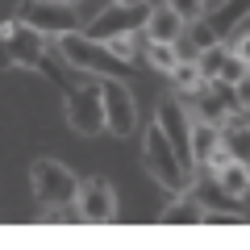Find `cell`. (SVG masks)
Returning a JSON list of instances; mask_svg holds the SVG:
<instances>
[{"instance_id": "obj_6", "label": "cell", "mask_w": 250, "mask_h": 250, "mask_svg": "<svg viewBox=\"0 0 250 250\" xmlns=\"http://www.w3.org/2000/svg\"><path fill=\"white\" fill-rule=\"evenodd\" d=\"M21 21L29 29H38L42 38H59L67 29H83L80 9H75L71 0H25L21 4Z\"/></svg>"}, {"instance_id": "obj_8", "label": "cell", "mask_w": 250, "mask_h": 250, "mask_svg": "<svg viewBox=\"0 0 250 250\" xmlns=\"http://www.w3.org/2000/svg\"><path fill=\"white\" fill-rule=\"evenodd\" d=\"M159 129L167 134V142H171V150H175V159L184 163V171L192 179H196V163H192V142H188V134H192V121H188V108H184V100L179 96H167L159 104Z\"/></svg>"}, {"instance_id": "obj_10", "label": "cell", "mask_w": 250, "mask_h": 250, "mask_svg": "<svg viewBox=\"0 0 250 250\" xmlns=\"http://www.w3.org/2000/svg\"><path fill=\"white\" fill-rule=\"evenodd\" d=\"M142 34H146V42H179V34H184V21H179L175 13L167 9V4H159V9L146 13Z\"/></svg>"}, {"instance_id": "obj_13", "label": "cell", "mask_w": 250, "mask_h": 250, "mask_svg": "<svg viewBox=\"0 0 250 250\" xmlns=\"http://www.w3.org/2000/svg\"><path fill=\"white\" fill-rule=\"evenodd\" d=\"M125 29H134V17H129V9H108V13H100L96 21H92L88 29H83V34L88 38H100V42H104V38H113V34H125Z\"/></svg>"}, {"instance_id": "obj_5", "label": "cell", "mask_w": 250, "mask_h": 250, "mask_svg": "<svg viewBox=\"0 0 250 250\" xmlns=\"http://www.w3.org/2000/svg\"><path fill=\"white\" fill-rule=\"evenodd\" d=\"M62 113L80 138L104 134V104H100V83H75L62 96Z\"/></svg>"}, {"instance_id": "obj_3", "label": "cell", "mask_w": 250, "mask_h": 250, "mask_svg": "<svg viewBox=\"0 0 250 250\" xmlns=\"http://www.w3.org/2000/svg\"><path fill=\"white\" fill-rule=\"evenodd\" d=\"M46 42L25 21H4L0 25V67H21V71H50L46 62Z\"/></svg>"}, {"instance_id": "obj_11", "label": "cell", "mask_w": 250, "mask_h": 250, "mask_svg": "<svg viewBox=\"0 0 250 250\" xmlns=\"http://www.w3.org/2000/svg\"><path fill=\"white\" fill-rule=\"evenodd\" d=\"M200 217H205V205L192 192H175V200L159 213V221L163 225H200Z\"/></svg>"}, {"instance_id": "obj_2", "label": "cell", "mask_w": 250, "mask_h": 250, "mask_svg": "<svg viewBox=\"0 0 250 250\" xmlns=\"http://www.w3.org/2000/svg\"><path fill=\"white\" fill-rule=\"evenodd\" d=\"M142 167L159 188H167L171 196H175V192H188V188L196 184V179L184 171V163L175 159V150H171L167 134L159 129V121H150V129L142 134Z\"/></svg>"}, {"instance_id": "obj_15", "label": "cell", "mask_w": 250, "mask_h": 250, "mask_svg": "<svg viewBox=\"0 0 250 250\" xmlns=\"http://www.w3.org/2000/svg\"><path fill=\"white\" fill-rule=\"evenodd\" d=\"M200 83H205V75H200L196 59H179V62H175V71H171V88H175V96H179V100L192 96Z\"/></svg>"}, {"instance_id": "obj_7", "label": "cell", "mask_w": 250, "mask_h": 250, "mask_svg": "<svg viewBox=\"0 0 250 250\" xmlns=\"http://www.w3.org/2000/svg\"><path fill=\"white\" fill-rule=\"evenodd\" d=\"M100 104H104V134L129 138L138 125V100L125 80H100Z\"/></svg>"}, {"instance_id": "obj_14", "label": "cell", "mask_w": 250, "mask_h": 250, "mask_svg": "<svg viewBox=\"0 0 250 250\" xmlns=\"http://www.w3.org/2000/svg\"><path fill=\"white\" fill-rule=\"evenodd\" d=\"M142 59H146L150 71L171 75V71H175V62H179V46H175V42H146V46H142Z\"/></svg>"}, {"instance_id": "obj_18", "label": "cell", "mask_w": 250, "mask_h": 250, "mask_svg": "<svg viewBox=\"0 0 250 250\" xmlns=\"http://www.w3.org/2000/svg\"><path fill=\"white\" fill-rule=\"evenodd\" d=\"M104 46H108V54H117V59H125V62H134V59H138V38H134V29L104 38Z\"/></svg>"}, {"instance_id": "obj_21", "label": "cell", "mask_w": 250, "mask_h": 250, "mask_svg": "<svg viewBox=\"0 0 250 250\" xmlns=\"http://www.w3.org/2000/svg\"><path fill=\"white\" fill-rule=\"evenodd\" d=\"M71 4H80V0H71Z\"/></svg>"}, {"instance_id": "obj_4", "label": "cell", "mask_w": 250, "mask_h": 250, "mask_svg": "<svg viewBox=\"0 0 250 250\" xmlns=\"http://www.w3.org/2000/svg\"><path fill=\"white\" fill-rule=\"evenodd\" d=\"M29 184H34V196L42 208H71L80 175L59 159H34L29 163Z\"/></svg>"}, {"instance_id": "obj_19", "label": "cell", "mask_w": 250, "mask_h": 250, "mask_svg": "<svg viewBox=\"0 0 250 250\" xmlns=\"http://www.w3.org/2000/svg\"><path fill=\"white\" fill-rule=\"evenodd\" d=\"M163 4H167L184 25H188V21H196V17H205V0H163Z\"/></svg>"}, {"instance_id": "obj_16", "label": "cell", "mask_w": 250, "mask_h": 250, "mask_svg": "<svg viewBox=\"0 0 250 250\" xmlns=\"http://www.w3.org/2000/svg\"><path fill=\"white\" fill-rule=\"evenodd\" d=\"M192 121V117H188ZM188 142H192V163L200 167V159H205L208 150H213L217 142H221V129L217 125H208V121H192V134H188Z\"/></svg>"}, {"instance_id": "obj_9", "label": "cell", "mask_w": 250, "mask_h": 250, "mask_svg": "<svg viewBox=\"0 0 250 250\" xmlns=\"http://www.w3.org/2000/svg\"><path fill=\"white\" fill-rule=\"evenodd\" d=\"M75 217L80 221H117V188L108 184L104 175H92V179H80L75 188Z\"/></svg>"}, {"instance_id": "obj_1", "label": "cell", "mask_w": 250, "mask_h": 250, "mask_svg": "<svg viewBox=\"0 0 250 250\" xmlns=\"http://www.w3.org/2000/svg\"><path fill=\"white\" fill-rule=\"evenodd\" d=\"M50 42H54V50H59V59L67 67L92 75V80H129V71H134V62L108 54V46L100 38H88L83 29H67V34L50 38Z\"/></svg>"}, {"instance_id": "obj_12", "label": "cell", "mask_w": 250, "mask_h": 250, "mask_svg": "<svg viewBox=\"0 0 250 250\" xmlns=\"http://www.w3.org/2000/svg\"><path fill=\"white\" fill-rule=\"evenodd\" d=\"M213 184H217V192H225L229 200H242V196H246V188H250L246 163H242V159H229V163L213 175Z\"/></svg>"}, {"instance_id": "obj_20", "label": "cell", "mask_w": 250, "mask_h": 250, "mask_svg": "<svg viewBox=\"0 0 250 250\" xmlns=\"http://www.w3.org/2000/svg\"><path fill=\"white\" fill-rule=\"evenodd\" d=\"M113 4H117V9H129V13H138V9L146 4V0H113Z\"/></svg>"}, {"instance_id": "obj_17", "label": "cell", "mask_w": 250, "mask_h": 250, "mask_svg": "<svg viewBox=\"0 0 250 250\" xmlns=\"http://www.w3.org/2000/svg\"><path fill=\"white\" fill-rule=\"evenodd\" d=\"M246 75H250V67H246V54H238V50H225L217 80H221V83H242Z\"/></svg>"}]
</instances>
